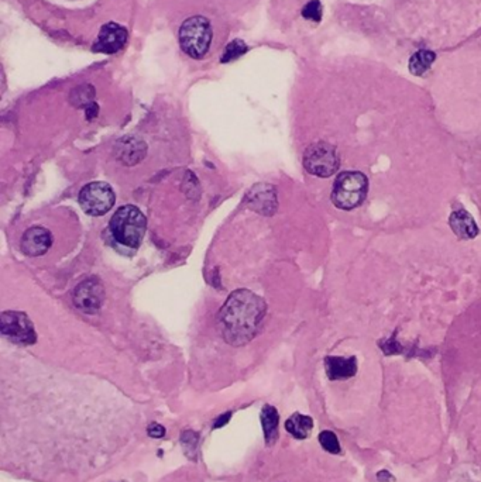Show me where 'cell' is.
<instances>
[{"mask_svg": "<svg viewBox=\"0 0 481 482\" xmlns=\"http://www.w3.org/2000/svg\"><path fill=\"white\" fill-rule=\"evenodd\" d=\"M53 245L51 233L40 226L29 228L22 237V249L30 257L46 254Z\"/></svg>", "mask_w": 481, "mask_h": 482, "instance_id": "cell-10", "label": "cell"}, {"mask_svg": "<svg viewBox=\"0 0 481 482\" xmlns=\"http://www.w3.org/2000/svg\"><path fill=\"white\" fill-rule=\"evenodd\" d=\"M260 419H262L267 445L274 444L277 437H278V422H280V416H278L277 409L271 405H266L262 410Z\"/></svg>", "mask_w": 481, "mask_h": 482, "instance_id": "cell-14", "label": "cell"}, {"mask_svg": "<svg viewBox=\"0 0 481 482\" xmlns=\"http://www.w3.org/2000/svg\"><path fill=\"white\" fill-rule=\"evenodd\" d=\"M449 224L454 234H457L461 238H474L478 234V227L475 221L464 209L454 210L449 219Z\"/></svg>", "mask_w": 481, "mask_h": 482, "instance_id": "cell-13", "label": "cell"}, {"mask_svg": "<svg viewBox=\"0 0 481 482\" xmlns=\"http://www.w3.org/2000/svg\"><path fill=\"white\" fill-rule=\"evenodd\" d=\"M96 115H98V105H96V103L89 105V106L86 108V117L91 120V119H94Z\"/></svg>", "mask_w": 481, "mask_h": 482, "instance_id": "cell-24", "label": "cell"}, {"mask_svg": "<svg viewBox=\"0 0 481 482\" xmlns=\"http://www.w3.org/2000/svg\"><path fill=\"white\" fill-rule=\"evenodd\" d=\"M147 433L151 438H161L165 436V429L158 423H151L147 429Z\"/></svg>", "mask_w": 481, "mask_h": 482, "instance_id": "cell-21", "label": "cell"}, {"mask_svg": "<svg viewBox=\"0 0 481 482\" xmlns=\"http://www.w3.org/2000/svg\"><path fill=\"white\" fill-rule=\"evenodd\" d=\"M230 416H231V412H227V413H224V415H222L214 423H213V429H219V427H222L224 423H227L229 420H230Z\"/></svg>", "mask_w": 481, "mask_h": 482, "instance_id": "cell-23", "label": "cell"}, {"mask_svg": "<svg viewBox=\"0 0 481 482\" xmlns=\"http://www.w3.org/2000/svg\"><path fill=\"white\" fill-rule=\"evenodd\" d=\"M249 206L263 214H273L277 209V195L273 186L262 183L248 193Z\"/></svg>", "mask_w": 481, "mask_h": 482, "instance_id": "cell-11", "label": "cell"}, {"mask_svg": "<svg viewBox=\"0 0 481 482\" xmlns=\"http://www.w3.org/2000/svg\"><path fill=\"white\" fill-rule=\"evenodd\" d=\"M368 192V179L357 171H346L340 174L332 189V202L343 210L359 207Z\"/></svg>", "mask_w": 481, "mask_h": 482, "instance_id": "cell-4", "label": "cell"}, {"mask_svg": "<svg viewBox=\"0 0 481 482\" xmlns=\"http://www.w3.org/2000/svg\"><path fill=\"white\" fill-rule=\"evenodd\" d=\"M304 165L309 174L321 178H328L339 169L340 158L336 147L325 141H319L307 148L304 155Z\"/></svg>", "mask_w": 481, "mask_h": 482, "instance_id": "cell-5", "label": "cell"}, {"mask_svg": "<svg viewBox=\"0 0 481 482\" xmlns=\"http://www.w3.org/2000/svg\"><path fill=\"white\" fill-rule=\"evenodd\" d=\"M249 51V47L246 46L245 41L242 40H233L231 43H229L222 54L220 63H231L237 58H240L242 56H245Z\"/></svg>", "mask_w": 481, "mask_h": 482, "instance_id": "cell-18", "label": "cell"}, {"mask_svg": "<svg viewBox=\"0 0 481 482\" xmlns=\"http://www.w3.org/2000/svg\"><path fill=\"white\" fill-rule=\"evenodd\" d=\"M0 327L5 337L16 344H34L37 333L34 325L26 313L22 312H4L0 318Z\"/></svg>", "mask_w": 481, "mask_h": 482, "instance_id": "cell-7", "label": "cell"}, {"mask_svg": "<svg viewBox=\"0 0 481 482\" xmlns=\"http://www.w3.org/2000/svg\"><path fill=\"white\" fill-rule=\"evenodd\" d=\"M314 427V420L309 416L301 415V413H294L287 422H286V429L287 431L294 436L298 440H304L309 436L311 430Z\"/></svg>", "mask_w": 481, "mask_h": 482, "instance_id": "cell-15", "label": "cell"}, {"mask_svg": "<svg viewBox=\"0 0 481 482\" xmlns=\"http://www.w3.org/2000/svg\"><path fill=\"white\" fill-rule=\"evenodd\" d=\"M436 60V54L429 50L416 51L409 60V72L415 77H421L429 71Z\"/></svg>", "mask_w": 481, "mask_h": 482, "instance_id": "cell-16", "label": "cell"}, {"mask_svg": "<svg viewBox=\"0 0 481 482\" xmlns=\"http://www.w3.org/2000/svg\"><path fill=\"white\" fill-rule=\"evenodd\" d=\"M325 368L329 379L332 381L349 379L357 372V360L356 357H326Z\"/></svg>", "mask_w": 481, "mask_h": 482, "instance_id": "cell-12", "label": "cell"}, {"mask_svg": "<svg viewBox=\"0 0 481 482\" xmlns=\"http://www.w3.org/2000/svg\"><path fill=\"white\" fill-rule=\"evenodd\" d=\"M115 192L105 182H91L79 192L82 210L89 216H103L115 204Z\"/></svg>", "mask_w": 481, "mask_h": 482, "instance_id": "cell-6", "label": "cell"}, {"mask_svg": "<svg viewBox=\"0 0 481 482\" xmlns=\"http://www.w3.org/2000/svg\"><path fill=\"white\" fill-rule=\"evenodd\" d=\"M319 443L331 454H339L340 452V444H339L338 436L331 430H323L319 434Z\"/></svg>", "mask_w": 481, "mask_h": 482, "instance_id": "cell-19", "label": "cell"}, {"mask_svg": "<svg viewBox=\"0 0 481 482\" xmlns=\"http://www.w3.org/2000/svg\"><path fill=\"white\" fill-rule=\"evenodd\" d=\"M377 479H378V482H391V481H395V478H394L388 471H385V469L378 471Z\"/></svg>", "mask_w": 481, "mask_h": 482, "instance_id": "cell-22", "label": "cell"}, {"mask_svg": "<svg viewBox=\"0 0 481 482\" xmlns=\"http://www.w3.org/2000/svg\"><path fill=\"white\" fill-rule=\"evenodd\" d=\"M127 41V30L117 23L105 25L94 44V51L113 56L119 53Z\"/></svg>", "mask_w": 481, "mask_h": 482, "instance_id": "cell-9", "label": "cell"}, {"mask_svg": "<svg viewBox=\"0 0 481 482\" xmlns=\"http://www.w3.org/2000/svg\"><path fill=\"white\" fill-rule=\"evenodd\" d=\"M105 299L103 285L96 278L81 282L74 292V304L85 313H96Z\"/></svg>", "mask_w": 481, "mask_h": 482, "instance_id": "cell-8", "label": "cell"}, {"mask_svg": "<svg viewBox=\"0 0 481 482\" xmlns=\"http://www.w3.org/2000/svg\"><path fill=\"white\" fill-rule=\"evenodd\" d=\"M266 302L252 291H234L220 309L219 322L223 339L231 346L252 341L264 320Z\"/></svg>", "mask_w": 481, "mask_h": 482, "instance_id": "cell-1", "label": "cell"}, {"mask_svg": "<svg viewBox=\"0 0 481 482\" xmlns=\"http://www.w3.org/2000/svg\"><path fill=\"white\" fill-rule=\"evenodd\" d=\"M322 13L323 9L319 0H311V2L302 9V18L315 23H319L322 20Z\"/></svg>", "mask_w": 481, "mask_h": 482, "instance_id": "cell-20", "label": "cell"}, {"mask_svg": "<svg viewBox=\"0 0 481 482\" xmlns=\"http://www.w3.org/2000/svg\"><path fill=\"white\" fill-rule=\"evenodd\" d=\"M109 227L117 243L129 249H137L147 230V219L139 207L126 204L116 210Z\"/></svg>", "mask_w": 481, "mask_h": 482, "instance_id": "cell-2", "label": "cell"}, {"mask_svg": "<svg viewBox=\"0 0 481 482\" xmlns=\"http://www.w3.org/2000/svg\"><path fill=\"white\" fill-rule=\"evenodd\" d=\"M213 39V32L210 22L202 16H193L186 19L179 29V46L182 51L193 58H203Z\"/></svg>", "mask_w": 481, "mask_h": 482, "instance_id": "cell-3", "label": "cell"}, {"mask_svg": "<svg viewBox=\"0 0 481 482\" xmlns=\"http://www.w3.org/2000/svg\"><path fill=\"white\" fill-rule=\"evenodd\" d=\"M95 88L92 85H82L72 91L71 93V103L77 108H88L89 105L95 103Z\"/></svg>", "mask_w": 481, "mask_h": 482, "instance_id": "cell-17", "label": "cell"}]
</instances>
